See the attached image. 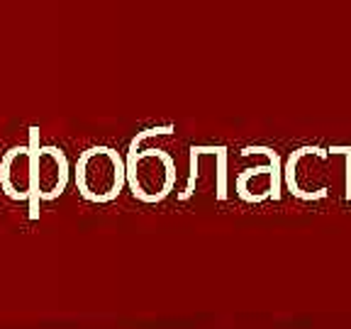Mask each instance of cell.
Wrapping results in <instances>:
<instances>
[{
  "label": "cell",
  "instance_id": "6da1fadb",
  "mask_svg": "<svg viewBox=\"0 0 351 329\" xmlns=\"http://www.w3.org/2000/svg\"><path fill=\"white\" fill-rule=\"evenodd\" d=\"M127 183L125 159L110 147H90L78 156L76 186L90 203H110Z\"/></svg>",
  "mask_w": 351,
  "mask_h": 329
},
{
  "label": "cell",
  "instance_id": "7a4b0ae2",
  "mask_svg": "<svg viewBox=\"0 0 351 329\" xmlns=\"http://www.w3.org/2000/svg\"><path fill=\"white\" fill-rule=\"evenodd\" d=\"M127 183L134 197L144 203H159L176 186V164L161 149L130 151L125 161Z\"/></svg>",
  "mask_w": 351,
  "mask_h": 329
},
{
  "label": "cell",
  "instance_id": "3957f363",
  "mask_svg": "<svg viewBox=\"0 0 351 329\" xmlns=\"http://www.w3.org/2000/svg\"><path fill=\"white\" fill-rule=\"evenodd\" d=\"M29 149L34 154V193L29 197V219L39 217V200H56L69 186L71 166L54 144H39V130H29Z\"/></svg>",
  "mask_w": 351,
  "mask_h": 329
},
{
  "label": "cell",
  "instance_id": "277c9868",
  "mask_svg": "<svg viewBox=\"0 0 351 329\" xmlns=\"http://www.w3.org/2000/svg\"><path fill=\"white\" fill-rule=\"evenodd\" d=\"M0 188L10 200H27L34 193V154L27 147H12L0 161Z\"/></svg>",
  "mask_w": 351,
  "mask_h": 329
}]
</instances>
